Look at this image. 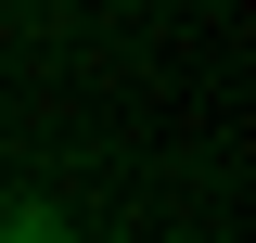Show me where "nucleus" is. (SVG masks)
Masks as SVG:
<instances>
[{
    "label": "nucleus",
    "instance_id": "f257e3e1",
    "mask_svg": "<svg viewBox=\"0 0 256 243\" xmlns=\"http://www.w3.org/2000/svg\"><path fill=\"white\" fill-rule=\"evenodd\" d=\"M0 243H77V218H64L52 192H13V205H0Z\"/></svg>",
    "mask_w": 256,
    "mask_h": 243
}]
</instances>
